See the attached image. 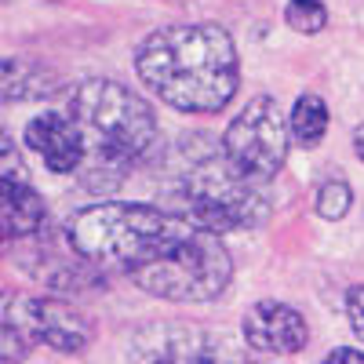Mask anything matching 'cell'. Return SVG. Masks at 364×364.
<instances>
[{
	"label": "cell",
	"mask_w": 364,
	"mask_h": 364,
	"mask_svg": "<svg viewBox=\"0 0 364 364\" xmlns=\"http://www.w3.org/2000/svg\"><path fill=\"white\" fill-rule=\"evenodd\" d=\"M66 233L87 266L120 273L168 302H211L233 277V259L219 233L154 204L109 200L84 208Z\"/></svg>",
	"instance_id": "1"
},
{
	"label": "cell",
	"mask_w": 364,
	"mask_h": 364,
	"mask_svg": "<svg viewBox=\"0 0 364 364\" xmlns=\"http://www.w3.org/2000/svg\"><path fill=\"white\" fill-rule=\"evenodd\" d=\"M142 84L182 113H219L240 84L237 48L215 22H178L154 29L135 55Z\"/></svg>",
	"instance_id": "2"
},
{
	"label": "cell",
	"mask_w": 364,
	"mask_h": 364,
	"mask_svg": "<svg viewBox=\"0 0 364 364\" xmlns=\"http://www.w3.org/2000/svg\"><path fill=\"white\" fill-rule=\"evenodd\" d=\"M66 113L84 142L80 175L87 178V186L124 178L157 142L154 109L120 80L91 77L77 84Z\"/></svg>",
	"instance_id": "3"
},
{
	"label": "cell",
	"mask_w": 364,
	"mask_h": 364,
	"mask_svg": "<svg viewBox=\"0 0 364 364\" xmlns=\"http://www.w3.org/2000/svg\"><path fill=\"white\" fill-rule=\"evenodd\" d=\"M168 200L175 215L190 219L208 233L255 230L269 215V197L262 193V186L237 175L223 154L182 164V171L168 186Z\"/></svg>",
	"instance_id": "4"
},
{
	"label": "cell",
	"mask_w": 364,
	"mask_h": 364,
	"mask_svg": "<svg viewBox=\"0 0 364 364\" xmlns=\"http://www.w3.org/2000/svg\"><path fill=\"white\" fill-rule=\"evenodd\" d=\"M288 146H291V132L284 124L281 106L259 95L230 120V128L223 135V157L230 161L237 175L262 186L284 168Z\"/></svg>",
	"instance_id": "5"
},
{
	"label": "cell",
	"mask_w": 364,
	"mask_h": 364,
	"mask_svg": "<svg viewBox=\"0 0 364 364\" xmlns=\"http://www.w3.org/2000/svg\"><path fill=\"white\" fill-rule=\"evenodd\" d=\"M132 364H248V357L226 331L190 321H161L139 331Z\"/></svg>",
	"instance_id": "6"
},
{
	"label": "cell",
	"mask_w": 364,
	"mask_h": 364,
	"mask_svg": "<svg viewBox=\"0 0 364 364\" xmlns=\"http://www.w3.org/2000/svg\"><path fill=\"white\" fill-rule=\"evenodd\" d=\"M245 343L259 353H299L310 343V324L288 302L262 299L245 314Z\"/></svg>",
	"instance_id": "7"
},
{
	"label": "cell",
	"mask_w": 364,
	"mask_h": 364,
	"mask_svg": "<svg viewBox=\"0 0 364 364\" xmlns=\"http://www.w3.org/2000/svg\"><path fill=\"white\" fill-rule=\"evenodd\" d=\"M26 146L33 149L37 157H44V164L58 175L80 171L84 164V142L80 132L70 120L66 109H44L26 124Z\"/></svg>",
	"instance_id": "8"
},
{
	"label": "cell",
	"mask_w": 364,
	"mask_h": 364,
	"mask_svg": "<svg viewBox=\"0 0 364 364\" xmlns=\"http://www.w3.org/2000/svg\"><path fill=\"white\" fill-rule=\"evenodd\" d=\"M41 346V299L0 291V364L22 360Z\"/></svg>",
	"instance_id": "9"
},
{
	"label": "cell",
	"mask_w": 364,
	"mask_h": 364,
	"mask_svg": "<svg viewBox=\"0 0 364 364\" xmlns=\"http://www.w3.org/2000/svg\"><path fill=\"white\" fill-rule=\"evenodd\" d=\"M91 336H95V328L80 310L58 299H41V346H51L58 353H80Z\"/></svg>",
	"instance_id": "10"
},
{
	"label": "cell",
	"mask_w": 364,
	"mask_h": 364,
	"mask_svg": "<svg viewBox=\"0 0 364 364\" xmlns=\"http://www.w3.org/2000/svg\"><path fill=\"white\" fill-rule=\"evenodd\" d=\"M55 87V77L29 63V58H4L0 63V102H29Z\"/></svg>",
	"instance_id": "11"
},
{
	"label": "cell",
	"mask_w": 364,
	"mask_h": 364,
	"mask_svg": "<svg viewBox=\"0 0 364 364\" xmlns=\"http://www.w3.org/2000/svg\"><path fill=\"white\" fill-rule=\"evenodd\" d=\"M291 139L299 142V146H317L321 139H324V132H328V106H324V99L321 95H299V102H295V109H291Z\"/></svg>",
	"instance_id": "12"
},
{
	"label": "cell",
	"mask_w": 364,
	"mask_h": 364,
	"mask_svg": "<svg viewBox=\"0 0 364 364\" xmlns=\"http://www.w3.org/2000/svg\"><path fill=\"white\" fill-rule=\"evenodd\" d=\"M284 22L295 29V33H321V29L328 26V8L321 4V0H288Z\"/></svg>",
	"instance_id": "13"
},
{
	"label": "cell",
	"mask_w": 364,
	"mask_h": 364,
	"mask_svg": "<svg viewBox=\"0 0 364 364\" xmlns=\"http://www.w3.org/2000/svg\"><path fill=\"white\" fill-rule=\"evenodd\" d=\"M29 175H26V164H22V154L15 139L0 128V193H8L15 186H26Z\"/></svg>",
	"instance_id": "14"
},
{
	"label": "cell",
	"mask_w": 364,
	"mask_h": 364,
	"mask_svg": "<svg viewBox=\"0 0 364 364\" xmlns=\"http://www.w3.org/2000/svg\"><path fill=\"white\" fill-rule=\"evenodd\" d=\"M350 204H353V193H350V186L343 178H328L324 186L317 190V215L328 219V223L343 219L350 211Z\"/></svg>",
	"instance_id": "15"
},
{
	"label": "cell",
	"mask_w": 364,
	"mask_h": 364,
	"mask_svg": "<svg viewBox=\"0 0 364 364\" xmlns=\"http://www.w3.org/2000/svg\"><path fill=\"white\" fill-rule=\"evenodd\" d=\"M346 317H350L353 336L364 339V284H353V288L346 291Z\"/></svg>",
	"instance_id": "16"
},
{
	"label": "cell",
	"mask_w": 364,
	"mask_h": 364,
	"mask_svg": "<svg viewBox=\"0 0 364 364\" xmlns=\"http://www.w3.org/2000/svg\"><path fill=\"white\" fill-rule=\"evenodd\" d=\"M321 364H364V353L353 350V346H336Z\"/></svg>",
	"instance_id": "17"
},
{
	"label": "cell",
	"mask_w": 364,
	"mask_h": 364,
	"mask_svg": "<svg viewBox=\"0 0 364 364\" xmlns=\"http://www.w3.org/2000/svg\"><path fill=\"white\" fill-rule=\"evenodd\" d=\"M353 149H357V157L364 161V124H360V128L353 132Z\"/></svg>",
	"instance_id": "18"
}]
</instances>
